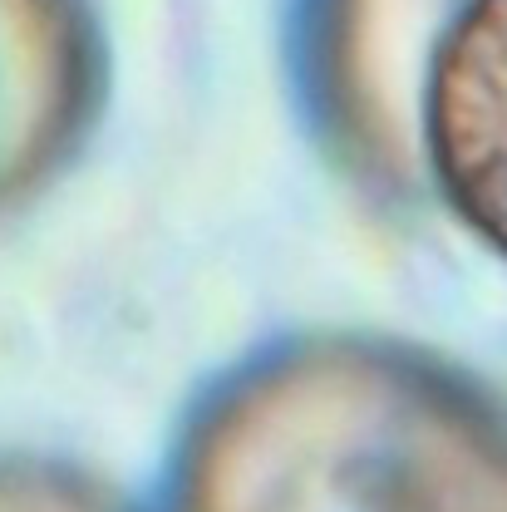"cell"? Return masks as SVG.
<instances>
[{
  "mask_svg": "<svg viewBox=\"0 0 507 512\" xmlns=\"http://www.w3.org/2000/svg\"><path fill=\"white\" fill-rule=\"evenodd\" d=\"M424 138L453 212L507 256V0H468L448 25Z\"/></svg>",
  "mask_w": 507,
  "mask_h": 512,
  "instance_id": "1",
  "label": "cell"
}]
</instances>
